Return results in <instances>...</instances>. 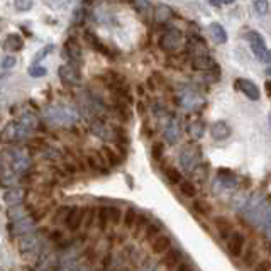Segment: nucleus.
<instances>
[{"label":"nucleus","mask_w":271,"mask_h":271,"mask_svg":"<svg viewBox=\"0 0 271 271\" xmlns=\"http://www.w3.org/2000/svg\"><path fill=\"white\" fill-rule=\"evenodd\" d=\"M180 165L187 173H195L197 168L202 165V149L197 144L185 146L180 153Z\"/></svg>","instance_id":"f257e3e1"},{"label":"nucleus","mask_w":271,"mask_h":271,"mask_svg":"<svg viewBox=\"0 0 271 271\" xmlns=\"http://www.w3.org/2000/svg\"><path fill=\"white\" fill-rule=\"evenodd\" d=\"M183 44V32L176 27H168L160 37V48L166 53H173Z\"/></svg>","instance_id":"f03ea898"},{"label":"nucleus","mask_w":271,"mask_h":271,"mask_svg":"<svg viewBox=\"0 0 271 271\" xmlns=\"http://www.w3.org/2000/svg\"><path fill=\"white\" fill-rule=\"evenodd\" d=\"M248 41H249V46H251L253 53L258 59H260L261 63H270V51L266 48V42L263 39V36H261L260 32L256 31H249L248 32Z\"/></svg>","instance_id":"7ed1b4c3"},{"label":"nucleus","mask_w":271,"mask_h":271,"mask_svg":"<svg viewBox=\"0 0 271 271\" xmlns=\"http://www.w3.org/2000/svg\"><path fill=\"white\" fill-rule=\"evenodd\" d=\"M25 134H27V131H25L19 122L14 120V122H10L5 129H3L2 139L5 141V143H17V141L24 139Z\"/></svg>","instance_id":"20e7f679"},{"label":"nucleus","mask_w":271,"mask_h":271,"mask_svg":"<svg viewBox=\"0 0 271 271\" xmlns=\"http://www.w3.org/2000/svg\"><path fill=\"white\" fill-rule=\"evenodd\" d=\"M25 199H27V190L22 187H12L3 193V202L10 207H15V205H22Z\"/></svg>","instance_id":"39448f33"},{"label":"nucleus","mask_w":271,"mask_h":271,"mask_svg":"<svg viewBox=\"0 0 271 271\" xmlns=\"http://www.w3.org/2000/svg\"><path fill=\"white\" fill-rule=\"evenodd\" d=\"M58 75L64 83H70V85H80L81 83V75L80 70L73 64H61L58 70Z\"/></svg>","instance_id":"423d86ee"},{"label":"nucleus","mask_w":271,"mask_h":271,"mask_svg":"<svg viewBox=\"0 0 271 271\" xmlns=\"http://www.w3.org/2000/svg\"><path fill=\"white\" fill-rule=\"evenodd\" d=\"M236 88H238L241 93H244V95H246L249 100H253V102L260 100V97H261L260 88L256 87V83H253V81L248 80V78L236 80Z\"/></svg>","instance_id":"0eeeda50"},{"label":"nucleus","mask_w":271,"mask_h":271,"mask_svg":"<svg viewBox=\"0 0 271 271\" xmlns=\"http://www.w3.org/2000/svg\"><path fill=\"white\" fill-rule=\"evenodd\" d=\"M34 226H36V221H34L32 216H27L24 219H20V221H15L14 224L10 226V232L17 238H20V236H27L31 234L34 231Z\"/></svg>","instance_id":"6e6552de"},{"label":"nucleus","mask_w":271,"mask_h":271,"mask_svg":"<svg viewBox=\"0 0 271 271\" xmlns=\"http://www.w3.org/2000/svg\"><path fill=\"white\" fill-rule=\"evenodd\" d=\"M231 134H232V131H231L229 124L224 122V120H217V122H214L212 126H210V136H212V139H216V141H226Z\"/></svg>","instance_id":"1a4fd4ad"},{"label":"nucleus","mask_w":271,"mask_h":271,"mask_svg":"<svg viewBox=\"0 0 271 271\" xmlns=\"http://www.w3.org/2000/svg\"><path fill=\"white\" fill-rule=\"evenodd\" d=\"M180 122H178V119L176 117H171V120H168V124H166V127H165V139H166V143L168 144H176L178 143V139H180Z\"/></svg>","instance_id":"9d476101"},{"label":"nucleus","mask_w":271,"mask_h":271,"mask_svg":"<svg viewBox=\"0 0 271 271\" xmlns=\"http://www.w3.org/2000/svg\"><path fill=\"white\" fill-rule=\"evenodd\" d=\"M192 66L195 70H200V71H214L217 70V64L210 58L209 54H202V56H195L192 59Z\"/></svg>","instance_id":"9b49d317"},{"label":"nucleus","mask_w":271,"mask_h":271,"mask_svg":"<svg viewBox=\"0 0 271 271\" xmlns=\"http://www.w3.org/2000/svg\"><path fill=\"white\" fill-rule=\"evenodd\" d=\"M83 214H85V210H81L80 207H71L70 210H68V216H66V219H64L68 229L70 231L78 229L81 221H83Z\"/></svg>","instance_id":"f8f14e48"},{"label":"nucleus","mask_w":271,"mask_h":271,"mask_svg":"<svg viewBox=\"0 0 271 271\" xmlns=\"http://www.w3.org/2000/svg\"><path fill=\"white\" fill-rule=\"evenodd\" d=\"M244 244H246V238H244L241 232H232L229 239V251L234 258H239L243 255Z\"/></svg>","instance_id":"ddd939ff"},{"label":"nucleus","mask_w":271,"mask_h":271,"mask_svg":"<svg viewBox=\"0 0 271 271\" xmlns=\"http://www.w3.org/2000/svg\"><path fill=\"white\" fill-rule=\"evenodd\" d=\"M90 129H92V132L98 137H102V139H110L112 137V132H114V129L109 127L107 124L104 122V120L100 119H95L92 120V124H90Z\"/></svg>","instance_id":"4468645a"},{"label":"nucleus","mask_w":271,"mask_h":271,"mask_svg":"<svg viewBox=\"0 0 271 271\" xmlns=\"http://www.w3.org/2000/svg\"><path fill=\"white\" fill-rule=\"evenodd\" d=\"M24 48V39L20 34H15V32H10L7 34L5 41H3V49L7 51H20Z\"/></svg>","instance_id":"2eb2a0df"},{"label":"nucleus","mask_w":271,"mask_h":271,"mask_svg":"<svg viewBox=\"0 0 271 271\" xmlns=\"http://www.w3.org/2000/svg\"><path fill=\"white\" fill-rule=\"evenodd\" d=\"M153 253L154 255H165L171 249V239L168 236H158L156 239L153 241Z\"/></svg>","instance_id":"dca6fc26"},{"label":"nucleus","mask_w":271,"mask_h":271,"mask_svg":"<svg viewBox=\"0 0 271 271\" xmlns=\"http://www.w3.org/2000/svg\"><path fill=\"white\" fill-rule=\"evenodd\" d=\"M180 260H182V253L178 249H170L168 253H165V258H163V265L166 266V270H175L176 266L180 265Z\"/></svg>","instance_id":"f3484780"},{"label":"nucleus","mask_w":271,"mask_h":271,"mask_svg":"<svg viewBox=\"0 0 271 271\" xmlns=\"http://www.w3.org/2000/svg\"><path fill=\"white\" fill-rule=\"evenodd\" d=\"M64 49H66L68 56H70L71 59H76V61H80L81 58V46L80 42L75 39V37H68L66 42H64Z\"/></svg>","instance_id":"a211bd4d"},{"label":"nucleus","mask_w":271,"mask_h":271,"mask_svg":"<svg viewBox=\"0 0 271 271\" xmlns=\"http://www.w3.org/2000/svg\"><path fill=\"white\" fill-rule=\"evenodd\" d=\"M209 31H210V36H212V39L216 41V42H219V44H224V42L227 41L226 29H224L219 22H212V24H210Z\"/></svg>","instance_id":"6ab92c4d"},{"label":"nucleus","mask_w":271,"mask_h":271,"mask_svg":"<svg viewBox=\"0 0 271 271\" xmlns=\"http://www.w3.org/2000/svg\"><path fill=\"white\" fill-rule=\"evenodd\" d=\"M19 124L22 126L25 131H34V129L37 127V124H39V120H37V117L34 114H29V112H25V114L20 117V120H19Z\"/></svg>","instance_id":"aec40b11"},{"label":"nucleus","mask_w":271,"mask_h":271,"mask_svg":"<svg viewBox=\"0 0 271 271\" xmlns=\"http://www.w3.org/2000/svg\"><path fill=\"white\" fill-rule=\"evenodd\" d=\"M217 175H219V180H221L227 188H232L236 183H238V178H236V175L232 173L231 170H219Z\"/></svg>","instance_id":"412c9836"},{"label":"nucleus","mask_w":271,"mask_h":271,"mask_svg":"<svg viewBox=\"0 0 271 271\" xmlns=\"http://www.w3.org/2000/svg\"><path fill=\"white\" fill-rule=\"evenodd\" d=\"M7 216L10 221H20V219L29 216L27 207H22V205H15V207H10L7 210Z\"/></svg>","instance_id":"4be33fe9"},{"label":"nucleus","mask_w":271,"mask_h":271,"mask_svg":"<svg viewBox=\"0 0 271 271\" xmlns=\"http://www.w3.org/2000/svg\"><path fill=\"white\" fill-rule=\"evenodd\" d=\"M100 156L104 158V160H102V161L109 163L110 166H117L119 163H120V158H119L117 154H115L114 151H112V149L109 148V146H104V148H102Z\"/></svg>","instance_id":"5701e85b"},{"label":"nucleus","mask_w":271,"mask_h":271,"mask_svg":"<svg viewBox=\"0 0 271 271\" xmlns=\"http://www.w3.org/2000/svg\"><path fill=\"white\" fill-rule=\"evenodd\" d=\"M37 246V236L34 234V232H31V234H27V236H24L22 238V243H20V251L25 253L27 251V248H29V253L34 251Z\"/></svg>","instance_id":"b1692460"},{"label":"nucleus","mask_w":271,"mask_h":271,"mask_svg":"<svg viewBox=\"0 0 271 271\" xmlns=\"http://www.w3.org/2000/svg\"><path fill=\"white\" fill-rule=\"evenodd\" d=\"M216 226L219 227V231H221L222 238H227L229 234H232V222L227 217H217Z\"/></svg>","instance_id":"393cba45"},{"label":"nucleus","mask_w":271,"mask_h":271,"mask_svg":"<svg viewBox=\"0 0 271 271\" xmlns=\"http://www.w3.org/2000/svg\"><path fill=\"white\" fill-rule=\"evenodd\" d=\"M205 132V124L204 120H193L192 126H190V134L195 137V139H200Z\"/></svg>","instance_id":"a878e982"},{"label":"nucleus","mask_w":271,"mask_h":271,"mask_svg":"<svg viewBox=\"0 0 271 271\" xmlns=\"http://www.w3.org/2000/svg\"><path fill=\"white\" fill-rule=\"evenodd\" d=\"M173 14H171V8L166 7V5H160L158 7V12H156V22H166V20H170Z\"/></svg>","instance_id":"bb28decb"},{"label":"nucleus","mask_w":271,"mask_h":271,"mask_svg":"<svg viewBox=\"0 0 271 271\" xmlns=\"http://www.w3.org/2000/svg\"><path fill=\"white\" fill-rule=\"evenodd\" d=\"M180 192H182L185 197H190V199L197 195L195 185H193L192 182H188V180H183V182L180 183Z\"/></svg>","instance_id":"cd10ccee"},{"label":"nucleus","mask_w":271,"mask_h":271,"mask_svg":"<svg viewBox=\"0 0 271 271\" xmlns=\"http://www.w3.org/2000/svg\"><path fill=\"white\" fill-rule=\"evenodd\" d=\"M165 175H166V178L170 180L171 183H175V185H178V183L183 182L182 175H180V171L176 170V168H166Z\"/></svg>","instance_id":"c85d7f7f"},{"label":"nucleus","mask_w":271,"mask_h":271,"mask_svg":"<svg viewBox=\"0 0 271 271\" xmlns=\"http://www.w3.org/2000/svg\"><path fill=\"white\" fill-rule=\"evenodd\" d=\"M136 219H137V212L132 207H129L126 210V214H124V226H126L127 229H131V227L134 226Z\"/></svg>","instance_id":"c756f323"},{"label":"nucleus","mask_w":271,"mask_h":271,"mask_svg":"<svg viewBox=\"0 0 271 271\" xmlns=\"http://www.w3.org/2000/svg\"><path fill=\"white\" fill-rule=\"evenodd\" d=\"M105 212V216L109 221H112V224H119L120 222V210L115 207H102Z\"/></svg>","instance_id":"7c9ffc66"},{"label":"nucleus","mask_w":271,"mask_h":271,"mask_svg":"<svg viewBox=\"0 0 271 271\" xmlns=\"http://www.w3.org/2000/svg\"><path fill=\"white\" fill-rule=\"evenodd\" d=\"M32 5H34V3L31 2V0H15V2H14V7L19 12H29L32 8Z\"/></svg>","instance_id":"2f4dec72"},{"label":"nucleus","mask_w":271,"mask_h":271,"mask_svg":"<svg viewBox=\"0 0 271 271\" xmlns=\"http://www.w3.org/2000/svg\"><path fill=\"white\" fill-rule=\"evenodd\" d=\"M151 154H153V158L156 161H161L163 160V154H165V144H163V143H156V144L153 146Z\"/></svg>","instance_id":"473e14b6"},{"label":"nucleus","mask_w":271,"mask_h":271,"mask_svg":"<svg viewBox=\"0 0 271 271\" xmlns=\"http://www.w3.org/2000/svg\"><path fill=\"white\" fill-rule=\"evenodd\" d=\"M136 231H134V238H139L141 232H143V229H146V226H148V222H146V217L144 216H137L136 219Z\"/></svg>","instance_id":"72a5a7b5"},{"label":"nucleus","mask_w":271,"mask_h":271,"mask_svg":"<svg viewBox=\"0 0 271 271\" xmlns=\"http://www.w3.org/2000/svg\"><path fill=\"white\" fill-rule=\"evenodd\" d=\"M158 232H160L158 226H154V224H148V226H146V239L153 243V241L158 238Z\"/></svg>","instance_id":"f704fd0d"},{"label":"nucleus","mask_w":271,"mask_h":271,"mask_svg":"<svg viewBox=\"0 0 271 271\" xmlns=\"http://www.w3.org/2000/svg\"><path fill=\"white\" fill-rule=\"evenodd\" d=\"M85 19H87V10H85V8H76V10L73 12V20H75L76 25L83 24Z\"/></svg>","instance_id":"c9c22d12"},{"label":"nucleus","mask_w":271,"mask_h":271,"mask_svg":"<svg viewBox=\"0 0 271 271\" xmlns=\"http://www.w3.org/2000/svg\"><path fill=\"white\" fill-rule=\"evenodd\" d=\"M193 209H195L199 214H202V216H205V214H207L209 210H210L209 205L205 204L204 200H195V202H193Z\"/></svg>","instance_id":"e433bc0d"},{"label":"nucleus","mask_w":271,"mask_h":271,"mask_svg":"<svg viewBox=\"0 0 271 271\" xmlns=\"http://www.w3.org/2000/svg\"><path fill=\"white\" fill-rule=\"evenodd\" d=\"M15 58L14 56H5V58H2V61H0V66L3 68V70H10V68L15 66Z\"/></svg>","instance_id":"4c0bfd02"},{"label":"nucleus","mask_w":271,"mask_h":271,"mask_svg":"<svg viewBox=\"0 0 271 271\" xmlns=\"http://www.w3.org/2000/svg\"><path fill=\"white\" fill-rule=\"evenodd\" d=\"M27 71H29V75L34 76V78H39V76H44V75H46V68H42V66H36V64L29 68Z\"/></svg>","instance_id":"58836bf2"},{"label":"nucleus","mask_w":271,"mask_h":271,"mask_svg":"<svg viewBox=\"0 0 271 271\" xmlns=\"http://www.w3.org/2000/svg\"><path fill=\"white\" fill-rule=\"evenodd\" d=\"M256 256H258V251H256L255 248H251L246 253V256H244V263H246L248 266H253V263H255V260H256Z\"/></svg>","instance_id":"ea45409f"},{"label":"nucleus","mask_w":271,"mask_h":271,"mask_svg":"<svg viewBox=\"0 0 271 271\" xmlns=\"http://www.w3.org/2000/svg\"><path fill=\"white\" fill-rule=\"evenodd\" d=\"M54 49V46H46V48H42L41 51H39V53H37L36 56H34V63H37V61H41V59H44L46 58V56H48V53H49V51H53Z\"/></svg>","instance_id":"a19ab883"},{"label":"nucleus","mask_w":271,"mask_h":271,"mask_svg":"<svg viewBox=\"0 0 271 271\" xmlns=\"http://www.w3.org/2000/svg\"><path fill=\"white\" fill-rule=\"evenodd\" d=\"M29 148H36V149H44L46 148V141L42 137H36V139H31L29 141Z\"/></svg>","instance_id":"79ce46f5"},{"label":"nucleus","mask_w":271,"mask_h":271,"mask_svg":"<svg viewBox=\"0 0 271 271\" xmlns=\"http://www.w3.org/2000/svg\"><path fill=\"white\" fill-rule=\"evenodd\" d=\"M255 8L258 10V14H268L270 2H255Z\"/></svg>","instance_id":"37998d69"},{"label":"nucleus","mask_w":271,"mask_h":271,"mask_svg":"<svg viewBox=\"0 0 271 271\" xmlns=\"http://www.w3.org/2000/svg\"><path fill=\"white\" fill-rule=\"evenodd\" d=\"M270 268H271L270 261H268V260H263V261H260V263L255 266V270H253V271H270Z\"/></svg>","instance_id":"c03bdc74"},{"label":"nucleus","mask_w":271,"mask_h":271,"mask_svg":"<svg viewBox=\"0 0 271 271\" xmlns=\"http://www.w3.org/2000/svg\"><path fill=\"white\" fill-rule=\"evenodd\" d=\"M107 221H109V219H107L105 212H104V209H100V210H98V224H100V229H102V231L105 229Z\"/></svg>","instance_id":"a18cd8bd"},{"label":"nucleus","mask_w":271,"mask_h":271,"mask_svg":"<svg viewBox=\"0 0 271 271\" xmlns=\"http://www.w3.org/2000/svg\"><path fill=\"white\" fill-rule=\"evenodd\" d=\"M176 271H193V270H192V266H190V265L182 263V265H178V270H176Z\"/></svg>","instance_id":"49530a36"},{"label":"nucleus","mask_w":271,"mask_h":271,"mask_svg":"<svg viewBox=\"0 0 271 271\" xmlns=\"http://www.w3.org/2000/svg\"><path fill=\"white\" fill-rule=\"evenodd\" d=\"M92 219H93V210H88V214H87V222H85V227H90V224H92Z\"/></svg>","instance_id":"de8ad7c7"},{"label":"nucleus","mask_w":271,"mask_h":271,"mask_svg":"<svg viewBox=\"0 0 271 271\" xmlns=\"http://www.w3.org/2000/svg\"><path fill=\"white\" fill-rule=\"evenodd\" d=\"M265 90H266V95H271V83H270V80L265 83Z\"/></svg>","instance_id":"09e8293b"},{"label":"nucleus","mask_w":271,"mask_h":271,"mask_svg":"<svg viewBox=\"0 0 271 271\" xmlns=\"http://www.w3.org/2000/svg\"><path fill=\"white\" fill-rule=\"evenodd\" d=\"M134 5H136L137 8H144V7H149V3H148V2H136Z\"/></svg>","instance_id":"8fccbe9b"},{"label":"nucleus","mask_w":271,"mask_h":271,"mask_svg":"<svg viewBox=\"0 0 271 271\" xmlns=\"http://www.w3.org/2000/svg\"><path fill=\"white\" fill-rule=\"evenodd\" d=\"M137 95H144V90H143V87H141V85H137Z\"/></svg>","instance_id":"3c124183"},{"label":"nucleus","mask_w":271,"mask_h":271,"mask_svg":"<svg viewBox=\"0 0 271 271\" xmlns=\"http://www.w3.org/2000/svg\"><path fill=\"white\" fill-rule=\"evenodd\" d=\"M210 5H212V7H221L222 2H210Z\"/></svg>","instance_id":"603ef678"},{"label":"nucleus","mask_w":271,"mask_h":271,"mask_svg":"<svg viewBox=\"0 0 271 271\" xmlns=\"http://www.w3.org/2000/svg\"><path fill=\"white\" fill-rule=\"evenodd\" d=\"M0 25H2V20H0Z\"/></svg>","instance_id":"864d4df0"}]
</instances>
